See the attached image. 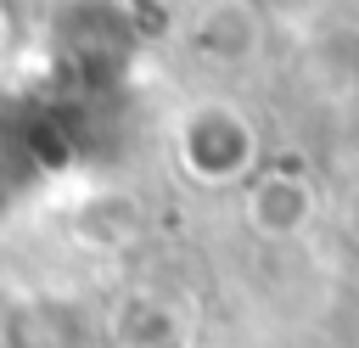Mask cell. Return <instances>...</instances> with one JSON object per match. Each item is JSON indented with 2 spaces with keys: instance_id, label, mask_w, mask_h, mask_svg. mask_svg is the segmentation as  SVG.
<instances>
[{
  "instance_id": "cell-1",
  "label": "cell",
  "mask_w": 359,
  "mask_h": 348,
  "mask_svg": "<svg viewBox=\"0 0 359 348\" xmlns=\"http://www.w3.org/2000/svg\"><path fill=\"white\" fill-rule=\"evenodd\" d=\"M309 208H314V196H309V185H303V180H269V185H258V196H252L258 225H264V230H275V236L297 230V225L309 219Z\"/></svg>"
},
{
  "instance_id": "cell-2",
  "label": "cell",
  "mask_w": 359,
  "mask_h": 348,
  "mask_svg": "<svg viewBox=\"0 0 359 348\" xmlns=\"http://www.w3.org/2000/svg\"><path fill=\"white\" fill-rule=\"evenodd\" d=\"M348 225H353V236H359V185H353V202H348Z\"/></svg>"
}]
</instances>
